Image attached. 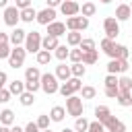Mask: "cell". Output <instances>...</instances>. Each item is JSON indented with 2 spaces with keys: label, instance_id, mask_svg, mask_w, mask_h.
Masks as SVG:
<instances>
[{
  "label": "cell",
  "instance_id": "obj_1",
  "mask_svg": "<svg viewBox=\"0 0 132 132\" xmlns=\"http://www.w3.org/2000/svg\"><path fill=\"white\" fill-rule=\"evenodd\" d=\"M41 91L45 95H54L60 91V82H58V76L52 74V72H43L41 74Z\"/></svg>",
  "mask_w": 132,
  "mask_h": 132
},
{
  "label": "cell",
  "instance_id": "obj_2",
  "mask_svg": "<svg viewBox=\"0 0 132 132\" xmlns=\"http://www.w3.org/2000/svg\"><path fill=\"white\" fill-rule=\"evenodd\" d=\"M82 109H85L82 97H76V93L70 95V97H66V111H68V116H72V118L76 120V118L82 116Z\"/></svg>",
  "mask_w": 132,
  "mask_h": 132
},
{
  "label": "cell",
  "instance_id": "obj_3",
  "mask_svg": "<svg viewBox=\"0 0 132 132\" xmlns=\"http://www.w3.org/2000/svg\"><path fill=\"white\" fill-rule=\"evenodd\" d=\"M25 58H27V50L21 47V45H12L10 56H8V66L16 70V68H21L25 64Z\"/></svg>",
  "mask_w": 132,
  "mask_h": 132
},
{
  "label": "cell",
  "instance_id": "obj_4",
  "mask_svg": "<svg viewBox=\"0 0 132 132\" xmlns=\"http://www.w3.org/2000/svg\"><path fill=\"white\" fill-rule=\"evenodd\" d=\"M41 33L39 31H29L27 33V37H25V50H27V54H37L39 50H41Z\"/></svg>",
  "mask_w": 132,
  "mask_h": 132
},
{
  "label": "cell",
  "instance_id": "obj_5",
  "mask_svg": "<svg viewBox=\"0 0 132 132\" xmlns=\"http://www.w3.org/2000/svg\"><path fill=\"white\" fill-rule=\"evenodd\" d=\"M82 89V82H80V78H76V76H70L66 82H62L60 85V95L62 97H70V95H74V93H78Z\"/></svg>",
  "mask_w": 132,
  "mask_h": 132
},
{
  "label": "cell",
  "instance_id": "obj_6",
  "mask_svg": "<svg viewBox=\"0 0 132 132\" xmlns=\"http://www.w3.org/2000/svg\"><path fill=\"white\" fill-rule=\"evenodd\" d=\"M103 31H105V37L109 39H116L120 35V21L116 16H105L103 21Z\"/></svg>",
  "mask_w": 132,
  "mask_h": 132
},
{
  "label": "cell",
  "instance_id": "obj_7",
  "mask_svg": "<svg viewBox=\"0 0 132 132\" xmlns=\"http://www.w3.org/2000/svg\"><path fill=\"white\" fill-rule=\"evenodd\" d=\"M87 27H89L87 16H68L66 19V29L68 31H85Z\"/></svg>",
  "mask_w": 132,
  "mask_h": 132
},
{
  "label": "cell",
  "instance_id": "obj_8",
  "mask_svg": "<svg viewBox=\"0 0 132 132\" xmlns=\"http://www.w3.org/2000/svg\"><path fill=\"white\" fill-rule=\"evenodd\" d=\"M128 68H130L128 60L113 58V60H109V64H107V74H124Z\"/></svg>",
  "mask_w": 132,
  "mask_h": 132
},
{
  "label": "cell",
  "instance_id": "obj_9",
  "mask_svg": "<svg viewBox=\"0 0 132 132\" xmlns=\"http://www.w3.org/2000/svg\"><path fill=\"white\" fill-rule=\"evenodd\" d=\"M19 21H21V10H19L16 6H6V8H4V25L16 27Z\"/></svg>",
  "mask_w": 132,
  "mask_h": 132
},
{
  "label": "cell",
  "instance_id": "obj_10",
  "mask_svg": "<svg viewBox=\"0 0 132 132\" xmlns=\"http://www.w3.org/2000/svg\"><path fill=\"white\" fill-rule=\"evenodd\" d=\"M60 12H62L64 16H76V14L80 12V4H78L76 0H64V2L60 4Z\"/></svg>",
  "mask_w": 132,
  "mask_h": 132
},
{
  "label": "cell",
  "instance_id": "obj_11",
  "mask_svg": "<svg viewBox=\"0 0 132 132\" xmlns=\"http://www.w3.org/2000/svg\"><path fill=\"white\" fill-rule=\"evenodd\" d=\"M39 25H43V27H47L50 23H54L56 21V8H50V6H45L43 10H39L37 12V19H35Z\"/></svg>",
  "mask_w": 132,
  "mask_h": 132
},
{
  "label": "cell",
  "instance_id": "obj_12",
  "mask_svg": "<svg viewBox=\"0 0 132 132\" xmlns=\"http://www.w3.org/2000/svg\"><path fill=\"white\" fill-rule=\"evenodd\" d=\"M103 126H105V130H107V132H126L124 122H120L116 116H109V118L103 122Z\"/></svg>",
  "mask_w": 132,
  "mask_h": 132
},
{
  "label": "cell",
  "instance_id": "obj_13",
  "mask_svg": "<svg viewBox=\"0 0 132 132\" xmlns=\"http://www.w3.org/2000/svg\"><path fill=\"white\" fill-rule=\"evenodd\" d=\"M47 35H54V37L66 35V23H60V21L50 23V25H47Z\"/></svg>",
  "mask_w": 132,
  "mask_h": 132
},
{
  "label": "cell",
  "instance_id": "obj_14",
  "mask_svg": "<svg viewBox=\"0 0 132 132\" xmlns=\"http://www.w3.org/2000/svg\"><path fill=\"white\" fill-rule=\"evenodd\" d=\"M107 56H109L111 60H113V58H122V60H128V56H130V50H128L126 45H122V43H116Z\"/></svg>",
  "mask_w": 132,
  "mask_h": 132
},
{
  "label": "cell",
  "instance_id": "obj_15",
  "mask_svg": "<svg viewBox=\"0 0 132 132\" xmlns=\"http://www.w3.org/2000/svg\"><path fill=\"white\" fill-rule=\"evenodd\" d=\"M56 76H58V80L60 82H66L70 76H72V72H70V66H66L64 62H60L58 66H56V72H54Z\"/></svg>",
  "mask_w": 132,
  "mask_h": 132
},
{
  "label": "cell",
  "instance_id": "obj_16",
  "mask_svg": "<svg viewBox=\"0 0 132 132\" xmlns=\"http://www.w3.org/2000/svg\"><path fill=\"white\" fill-rule=\"evenodd\" d=\"M113 16H116L118 21H128V19L132 16V8H130V4H118Z\"/></svg>",
  "mask_w": 132,
  "mask_h": 132
},
{
  "label": "cell",
  "instance_id": "obj_17",
  "mask_svg": "<svg viewBox=\"0 0 132 132\" xmlns=\"http://www.w3.org/2000/svg\"><path fill=\"white\" fill-rule=\"evenodd\" d=\"M25 37H27V31H23L21 27H14L12 33H10V45H21V43H25Z\"/></svg>",
  "mask_w": 132,
  "mask_h": 132
},
{
  "label": "cell",
  "instance_id": "obj_18",
  "mask_svg": "<svg viewBox=\"0 0 132 132\" xmlns=\"http://www.w3.org/2000/svg\"><path fill=\"white\" fill-rule=\"evenodd\" d=\"M25 82H41V72L37 66H29L25 70Z\"/></svg>",
  "mask_w": 132,
  "mask_h": 132
},
{
  "label": "cell",
  "instance_id": "obj_19",
  "mask_svg": "<svg viewBox=\"0 0 132 132\" xmlns=\"http://www.w3.org/2000/svg\"><path fill=\"white\" fill-rule=\"evenodd\" d=\"M58 45H60V37L45 35V37L41 39V50H47V52H52V50H56Z\"/></svg>",
  "mask_w": 132,
  "mask_h": 132
},
{
  "label": "cell",
  "instance_id": "obj_20",
  "mask_svg": "<svg viewBox=\"0 0 132 132\" xmlns=\"http://www.w3.org/2000/svg\"><path fill=\"white\" fill-rule=\"evenodd\" d=\"M80 41H82V33H80V31H68V33H66V43H68L70 47H78Z\"/></svg>",
  "mask_w": 132,
  "mask_h": 132
},
{
  "label": "cell",
  "instance_id": "obj_21",
  "mask_svg": "<svg viewBox=\"0 0 132 132\" xmlns=\"http://www.w3.org/2000/svg\"><path fill=\"white\" fill-rule=\"evenodd\" d=\"M8 91L12 93V95H21V93H25L27 89H25V80H19V78H14V80H10L8 82Z\"/></svg>",
  "mask_w": 132,
  "mask_h": 132
},
{
  "label": "cell",
  "instance_id": "obj_22",
  "mask_svg": "<svg viewBox=\"0 0 132 132\" xmlns=\"http://www.w3.org/2000/svg\"><path fill=\"white\" fill-rule=\"evenodd\" d=\"M66 113H68L66 107H62V105H54L52 111H50V118H52V122H62Z\"/></svg>",
  "mask_w": 132,
  "mask_h": 132
},
{
  "label": "cell",
  "instance_id": "obj_23",
  "mask_svg": "<svg viewBox=\"0 0 132 132\" xmlns=\"http://www.w3.org/2000/svg\"><path fill=\"white\" fill-rule=\"evenodd\" d=\"M35 19H37V10H35L33 6L21 10V21H23V23H33Z\"/></svg>",
  "mask_w": 132,
  "mask_h": 132
},
{
  "label": "cell",
  "instance_id": "obj_24",
  "mask_svg": "<svg viewBox=\"0 0 132 132\" xmlns=\"http://www.w3.org/2000/svg\"><path fill=\"white\" fill-rule=\"evenodd\" d=\"M118 105H122V107H132V93L130 91H120V95H118Z\"/></svg>",
  "mask_w": 132,
  "mask_h": 132
},
{
  "label": "cell",
  "instance_id": "obj_25",
  "mask_svg": "<svg viewBox=\"0 0 132 132\" xmlns=\"http://www.w3.org/2000/svg\"><path fill=\"white\" fill-rule=\"evenodd\" d=\"M35 60H37L39 66H45V64L52 62V52H47V50H39V52L35 54Z\"/></svg>",
  "mask_w": 132,
  "mask_h": 132
},
{
  "label": "cell",
  "instance_id": "obj_26",
  "mask_svg": "<svg viewBox=\"0 0 132 132\" xmlns=\"http://www.w3.org/2000/svg\"><path fill=\"white\" fill-rule=\"evenodd\" d=\"M0 124L12 126V124H14V111H12V109H2V111H0Z\"/></svg>",
  "mask_w": 132,
  "mask_h": 132
},
{
  "label": "cell",
  "instance_id": "obj_27",
  "mask_svg": "<svg viewBox=\"0 0 132 132\" xmlns=\"http://www.w3.org/2000/svg\"><path fill=\"white\" fill-rule=\"evenodd\" d=\"M19 101H21V105H23V107H29V105H33V103H35V93L25 91V93H21V95H19Z\"/></svg>",
  "mask_w": 132,
  "mask_h": 132
},
{
  "label": "cell",
  "instance_id": "obj_28",
  "mask_svg": "<svg viewBox=\"0 0 132 132\" xmlns=\"http://www.w3.org/2000/svg\"><path fill=\"white\" fill-rule=\"evenodd\" d=\"M109 116H111L109 107H105V105H97V107H95V118H97V120H99L101 124H103V122H105V120H107Z\"/></svg>",
  "mask_w": 132,
  "mask_h": 132
},
{
  "label": "cell",
  "instance_id": "obj_29",
  "mask_svg": "<svg viewBox=\"0 0 132 132\" xmlns=\"http://www.w3.org/2000/svg\"><path fill=\"white\" fill-rule=\"evenodd\" d=\"M70 72H72V76L82 78V76H85V72H87V68H85V64H82V62H74V64L70 66Z\"/></svg>",
  "mask_w": 132,
  "mask_h": 132
},
{
  "label": "cell",
  "instance_id": "obj_30",
  "mask_svg": "<svg viewBox=\"0 0 132 132\" xmlns=\"http://www.w3.org/2000/svg\"><path fill=\"white\" fill-rule=\"evenodd\" d=\"M80 12H82V16H93L95 12H97V6L93 4V2H82V6H80Z\"/></svg>",
  "mask_w": 132,
  "mask_h": 132
},
{
  "label": "cell",
  "instance_id": "obj_31",
  "mask_svg": "<svg viewBox=\"0 0 132 132\" xmlns=\"http://www.w3.org/2000/svg\"><path fill=\"white\" fill-rule=\"evenodd\" d=\"M54 56H56V58H58L60 62H64V60H66V58L70 56V50H68L66 45H62V43H60V45H58V47L54 50Z\"/></svg>",
  "mask_w": 132,
  "mask_h": 132
},
{
  "label": "cell",
  "instance_id": "obj_32",
  "mask_svg": "<svg viewBox=\"0 0 132 132\" xmlns=\"http://www.w3.org/2000/svg\"><path fill=\"white\" fill-rule=\"evenodd\" d=\"M97 60H99L97 50H93V52H85V56H82V64H85V66H91V64H95Z\"/></svg>",
  "mask_w": 132,
  "mask_h": 132
},
{
  "label": "cell",
  "instance_id": "obj_33",
  "mask_svg": "<svg viewBox=\"0 0 132 132\" xmlns=\"http://www.w3.org/2000/svg\"><path fill=\"white\" fill-rule=\"evenodd\" d=\"M118 89L120 91H132V78L130 76H120L118 78Z\"/></svg>",
  "mask_w": 132,
  "mask_h": 132
},
{
  "label": "cell",
  "instance_id": "obj_34",
  "mask_svg": "<svg viewBox=\"0 0 132 132\" xmlns=\"http://www.w3.org/2000/svg\"><path fill=\"white\" fill-rule=\"evenodd\" d=\"M82 56H85V52H82L80 47H72V50H70V56H68V58H70V62L74 64V62H82Z\"/></svg>",
  "mask_w": 132,
  "mask_h": 132
},
{
  "label": "cell",
  "instance_id": "obj_35",
  "mask_svg": "<svg viewBox=\"0 0 132 132\" xmlns=\"http://www.w3.org/2000/svg\"><path fill=\"white\" fill-rule=\"evenodd\" d=\"M95 95H97V89L91 87V85H87V87L80 89V97H82V99H93Z\"/></svg>",
  "mask_w": 132,
  "mask_h": 132
},
{
  "label": "cell",
  "instance_id": "obj_36",
  "mask_svg": "<svg viewBox=\"0 0 132 132\" xmlns=\"http://www.w3.org/2000/svg\"><path fill=\"white\" fill-rule=\"evenodd\" d=\"M74 130H76V132H87V130H89V122H87L82 116L76 118V120H74Z\"/></svg>",
  "mask_w": 132,
  "mask_h": 132
},
{
  "label": "cell",
  "instance_id": "obj_37",
  "mask_svg": "<svg viewBox=\"0 0 132 132\" xmlns=\"http://www.w3.org/2000/svg\"><path fill=\"white\" fill-rule=\"evenodd\" d=\"M82 52H93L95 50V41L93 39H89V37H82V41H80V45H78Z\"/></svg>",
  "mask_w": 132,
  "mask_h": 132
},
{
  "label": "cell",
  "instance_id": "obj_38",
  "mask_svg": "<svg viewBox=\"0 0 132 132\" xmlns=\"http://www.w3.org/2000/svg\"><path fill=\"white\" fill-rule=\"evenodd\" d=\"M113 45H116V39H109V37H103V39H101V50H103L105 54H109Z\"/></svg>",
  "mask_w": 132,
  "mask_h": 132
},
{
  "label": "cell",
  "instance_id": "obj_39",
  "mask_svg": "<svg viewBox=\"0 0 132 132\" xmlns=\"http://www.w3.org/2000/svg\"><path fill=\"white\" fill-rule=\"evenodd\" d=\"M50 122H52V118H50L47 113H41V116L37 118V126H39L41 130H45V128H50Z\"/></svg>",
  "mask_w": 132,
  "mask_h": 132
},
{
  "label": "cell",
  "instance_id": "obj_40",
  "mask_svg": "<svg viewBox=\"0 0 132 132\" xmlns=\"http://www.w3.org/2000/svg\"><path fill=\"white\" fill-rule=\"evenodd\" d=\"M87 132H105V126L99 120H95V122H89V130Z\"/></svg>",
  "mask_w": 132,
  "mask_h": 132
},
{
  "label": "cell",
  "instance_id": "obj_41",
  "mask_svg": "<svg viewBox=\"0 0 132 132\" xmlns=\"http://www.w3.org/2000/svg\"><path fill=\"white\" fill-rule=\"evenodd\" d=\"M10 50H12V47H10V43H0V60H4V58L8 60Z\"/></svg>",
  "mask_w": 132,
  "mask_h": 132
},
{
  "label": "cell",
  "instance_id": "obj_42",
  "mask_svg": "<svg viewBox=\"0 0 132 132\" xmlns=\"http://www.w3.org/2000/svg\"><path fill=\"white\" fill-rule=\"evenodd\" d=\"M118 95H120V89H118V87H105V97L118 99Z\"/></svg>",
  "mask_w": 132,
  "mask_h": 132
},
{
  "label": "cell",
  "instance_id": "obj_43",
  "mask_svg": "<svg viewBox=\"0 0 132 132\" xmlns=\"http://www.w3.org/2000/svg\"><path fill=\"white\" fill-rule=\"evenodd\" d=\"M103 82H105V87H118V74H107Z\"/></svg>",
  "mask_w": 132,
  "mask_h": 132
},
{
  "label": "cell",
  "instance_id": "obj_44",
  "mask_svg": "<svg viewBox=\"0 0 132 132\" xmlns=\"http://www.w3.org/2000/svg\"><path fill=\"white\" fill-rule=\"evenodd\" d=\"M10 97H12V93L8 89H0V103H8Z\"/></svg>",
  "mask_w": 132,
  "mask_h": 132
},
{
  "label": "cell",
  "instance_id": "obj_45",
  "mask_svg": "<svg viewBox=\"0 0 132 132\" xmlns=\"http://www.w3.org/2000/svg\"><path fill=\"white\" fill-rule=\"evenodd\" d=\"M14 6H16L19 10H23V8H29V6H31V0H14Z\"/></svg>",
  "mask_w": 132,
  "mask_h": 132
},
{
  "label": "cell",
  "instance_id": "obj_46",
  "mask_svg": "<svg viewBox=\"0 0 132 132\" xmlns=\"http://www.w3.org/2000/svg\"><path fill=\"white\" fill-rule=\"evenodd\" d=\"M25 132H41V128L37 126V122H29L25 126Z\"/></svg>",
  "mask_w": 132,
  "mask_h": 132
},
{
  "label": "cell",
  "instance_id": "obj_47",
  "mask_svg": "<svg viewBox=\"0 0 132 132\" xmlns=\"http://www.w3.org/2000/svg\"><path fill=\"white\" fill-rule=\"evenodd\" d=\"M6 85H8V74L4 70H0V89H4Z\"/></svg>",
  "mask_w": 132,
  "mask_h": 132
},
{
  "label": "cell",
  "instance_id": "obj_48",
  "mask_svg": "<svg viewBox=\"0 0 132 132\" xmlns=\"http://www.w3.org/2000/svg\"><path fill=\"white\" fill-rule=\"evenodd\" d=\"M0 43H10V35L4 33V31H0Z\"/></svg>",
  "mask_w": 132,
  "mask_h": 132
},
{
  "label": "cell",
  "instance_id": "obj_49",
  "mask_svg": "<svg viewBox=\"0 0 132 132\" xmlns=\"http://www.w3.org/2000/svg\"><path fill=\"white\" fill-rule=\"evenodd\" d=\"M64 0H45V4L50 6V8H56V6H60Z\"/></svg>",
  "mask_w": 132,
  "mask_h": 132
},
{
  "label": "cell",
  "instance_id": "obj_50",
  "mask_svg": "<svg viewBox=\"0 0 132 132\" xmlns=\"http://www.w3.org/2000/svg\"><path fill=\"white\" fill-rule=\"evenodd\" d=\"M10 132H25V128H21V126L12 124V126H10Z\"/></svg>",
  "mask_w": 132,
  "mask_h": 132
},
{
  "label": "cell",
  "instance_id": "obj_51",
  "mask_svg": "<svg viewBox=\"0 0 132 132\" xmlns=\"http://www.w3.org/2000/svg\"><path fill=\"white\" fill-rule=\"evenodd\" d=\"M0 132H10V126H4V124H0Z\"/></svg>",
  "mask_w": 132,
  "mask_h": 132
},
{
  "label": "cell",
  "instance_id": "obj_52",
  "mask_svg": "<svg viewBox=\"0 0 132 132\" xmlns=\"http://www.w3.org/2000/svg\"><path fill=\"white\" fill-rule=\"evenodd\" d=\"M8 6V0H0V8H6Z\"/></svg>",
  "mask_w": 132,
  "mask_h": 132
},
{
  "label": "cell",
  "instance_id": "obj_53",
  "mask_svg": "<svg viewBox=\"0 0 132 132\" xmlns=\"http://www.w3.org/2000/svg\"><path fill=\"white\" fill-rule=\"evenodd\" d=\"M60 132H76L74 128H64V130H60Z\"/></svg>",
  "mask_w": 132,
  "mask_h": 132
},
{
  "label": "cell",
  "instance_id": "obj_54",
  "mask_svg": "<svg viewBox=\"0 0 132 132\" xmlns=\"http://www.w3.org/2000/svg\"><path fill=\"white\" fill-rule=\"evenodd\" d=\"M99 2H101V4H109L111 0H99Z\"/></svg>",
  "mask_w": 132,
  "mask_h": 132
},
{
  "label": "cell",
  "instance_id": "obj_55",
  "mask_svg": "<svg viewBox=\"0 0 132 132\" xmlns=\"http://www.w3.org/2000/svg\"><path fill=\"white\" fill-rule=\"evenodd\" d=\"M41 132H52V130H50V128H45V130H41Z\"/></svg>",
  "mask_w": 132,
  "mask_h": 132
},
{
  "label": "cell",
  "instance_id": "obj_56",
  "mask_svg": "<svg viewBox=\"0 0 132 132\" xmlns=\"http://www.w3.org/2000/svg\"><path fill=\"white\" fill-rule=\"evenodd\" d=\"M130 8H132V2H130Z\"/></svg>",
  "mask_w": 132,
  "mask_h": 132
},
{
  "label": "cell",
  "instance_id": "obj_57",
  "mask_svg": "<svg viewBox=\"0 0 132 132\" xmlns=\"http://www.w3.org/2000/svg\"><path fill=\"white\" fill-rule=\"evenodd\" d=\"M130 93H132V91H130Z\"/></svg>",
  "mask_w": 132,
  "mask_h": 132
},
{
  "label": "cell",
  "instance_id": "obj_58",
  "mask_svg": "<svg viewBox=\"0 0 132 132\" xmlns=\"http://www.w3.org/2000/svg\"><path fill=\"white\" fill-rule=\"evenodd\" d=\"M76 2H78V0H76Z\"/></svg>",
  "mask_w": 132,
  "mask_h": 132
}]
</instances>
